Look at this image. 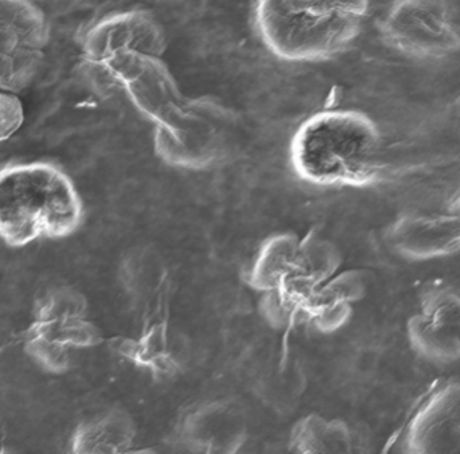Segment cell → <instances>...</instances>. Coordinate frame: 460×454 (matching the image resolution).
Masks as SVG:
<instances>
[{"instance_id": "17", "label": "cell", "mask_w": 460, "mask_h": 454, "mask_svg": "<svg viewBox=\"0 0 460 454\" xmlns=\"http://www.w3.org/2000/svg\"><path fill=\"white\" fill-rule=\"evenodd\" d=\"M289 448L292 454H369L358 429L316 415L302 418L294 426Z\"/></svg>"}, {"instance_id": "10", "label": "cell", "mask_w": 460, "mask_h": 454, "mask_svg": "<svg viewBox=\"0 0 460 454\" xmlns=\"http://www.w3.org/2000/svg\"><path fill=\"white\" fill-rule=\"evenodd\" d=\"M405 454H460V380L424 399L408 426Z\"/></svg>"}, {"instance_id": "12", "label": "cell", "mask_w": 460, "mask_h": 454, "mask_svg": "<svg viewBox=\"0 0 460 454\" xmlns=\"http://www.w3.org/2000/svg\"><path fill=\"white\" fill-rule=\"evenodd\" d=\"M181 433L186 444L199 454H238L245 444L248 425L240 405L221 399L191 410Z\"/></svg>"}, {"instance_id": "21", "label": "cell", "mask_w": 460, "mask_h": 454, "mask_svg": "<svg viewBox=\"0 0 460 454\" xmlns=\"http://www.w3.org/2000/svg\"><path fill=\"white\" fill-rule=\"evenodd\" d=\"M0 454H13V453L5 452V450H0Z\"/></svg>"}, {"instance_id": "14", "label": "cell", "mask_w": 460, "mask_h": 454, "mask_svg": "<svg viewBox=\"0 0 460 454\" xmlns=\"http://www.w3.org/2000/svg\"><path fill=\"white\" fill-rule=\"evenodd\" d=\"M115 348L132 363L162 378L177 374L189 359L188 340L172 331L166 320L151 324L137 339L118 340Z\"/></svg>"}, {"instance_id": "20", "label": "cell", "mask_w": 460, "mask_h": 454, "mask_svg": "<svg viewBox=\"0 0 460 454\" xmlns=\"http://www.w3.org/2000/svg\"><path fill=\"white\" fill-rule=\"evenodd\" d=\"M448 212L456 214V217H459L460 220V193L458 196H456V198L453 199V202L450 204V210Z\"/></svg>"}, {"instance_id": "11", "label": "cell", "mask_w": 460, "mask_h": 454, "mask_svg": "<svg viewBox=\"0 0 460 454\" xmlns=\"http://www.w3.org/2000/svg\"><path fill=\"white\" fill-rule=\"evenodd\" d=\"M119 89L156 128L172 126L188 102L166 64L156 56L137 59L121 78Z\"/></svg>"}, {"instance_id": "3", "label": "cell", "mask_w": 460, "mask_h": 454, "mask_svg": "<svg viewBox=\"0 0 460 454\" xmlns=\"http://www.w3.org/2000/svg\"><path fill=\"white\" fill-rule=\"evenodd\" d=\"M367 2H257L256 19L267 48L287 61H322L351 45L361 32Z\"/></svg>"}, {"instance_id": "18", "label": "cell", "mask_w": 460, "mask_h": 454, "mask_svg": "<svg viewBox=\"0 0 460 454\" xmlns=\"http://www.w3.org/2000/svg\"><path fill=\"white\" fill-rule=\"evenodd\" d=\"M300 242L302 238L295 234H278L268 238L246 272V283L262 293L276 291L294 267Z\"/></svg>"}, {"instance_id": "13", "label": "cell", "mask_w": 460, "mask_h": 454, "mask_svg": "<svg viewBox=\"0 0 460 454\" xmlns=\"http://www.w3.org/2000/svg\"><path fill=\"white\" fill-rule=\"evenodd\" d=\"M391 248L412 261L442 258L460 251V220L446 214L405 215L386 232Z\"/></svg>"}, {"instance_id": "7", "label": "cell", "mask_w": 460, "mask_h": 454, "mask_svg": "<svg viewBox=\"0 0 460 454\" xmlns=\"http://www.w3.org/2000/svg\"><path fill=\"white\" fill-rule=\"evenodd\" d=\"M381 32L389 46L416 58H443L460 48L459 24L443 2L394 3Z\"/></svg>"}, {"instance_id": "16", "label": "cell", "mask_w": 460, "mask_h": 454, "mask_svg": "<svg viewBox=\"0 0 460 454\" xmlns=\"http://www.w3.org/2000/svg\"><path fill=\"white\" fill-rule=\"evenodd\" d=\"M70 454H153L137 448V426L128 413L110 410L84 421L73 432Z\"/></svg>"}, {"instance_id": "5", "label": "cell", "mask_w": 460, "mask_h": 454, "mask_svg": "<svg viewBox=\"0 0 460 454\" xmlns=\"http://www.w3.org/2000/svg\"><path fill=\"white\" fill-rule=\"evenodd\" d=\"M164 48V30L145 11L105 16L86 32L83 45L88 67L102 83L115 89L140 57H161Z\"/></svg>"}, {"instance_id": "1", "label": "cell", "mask_w": 460, "mask_h": 454, "mask_svg": "<svg viewBox=\"0 0 460 454\" xmlns=\"http://www.w3.org/2000/svg\"><path fill=\"white\" fill-rule=\"evenodd\" d=\"M380 134L356 110H323L300 126L291 143L297 177L316 186L364 188L381 177Z\"/></svg>"}, {"instance_id": "4", "label": "cell", "mask_w": 460, "mask_h": 454, "mask_svg": "<svg viewBox=\"0 0 460 454\" xmlns=\"http://www.w3.org/2000/svg\"><path fill=\"white\" fill-rule=\"evenodd\" d=\"M22 340L24 353L40 369L64 374L75 351L99 345L102 335L89 319L85 296L70 286H57L35 305Z\"/></svg>"}, {"instance_id": "8", "label": "cell", "mask_w": 460, "mask_h": 454, "mask_svg": "<svg viewBox=\"0 0 460 454\" xmlns=\"http://www.w3.org/2000/svg\"><path fill=\"white\" fill-rule=\"evenodd\" d=\"M49 39L42 10L30 2H0V91H23L40 69Z\"/></svg>"}, {"instance_id": "2", "label": "cell", "mask_w": 460, "mask_h": 454, "mask_svg": "<svg viewBox=\"0 0 460 454\" xmlns=\"http://www.w3.org/2000/svg\"><path fill=\"white\" fill-rule=\"evenodd\" d=\"M83 215L75 185L56 166L27 163L0 170V238L7 245L69 237Z\"/></svg>"}, {"instance_id": "15", "label": "cell", "mask_w": 460, "mask_h": 454, "mask_svg": "<svg viewBox=\"0 0 460 454\" xmlns=\"http://www.w3.org/2000/svg\"><path fill=\"white\" fill-rule=\"evenodd\" d=\"M365 278L359 270H348L330 278L310 297L305 307V323L316 331L332 334L342 328L353 312L354 302L364 297Z\"/></svg>"}, {"instance_id": "6", "label": "cell", "mask_w": 460, "mask_h": 454, "mask_svg": "<svg viewBox=\"0 0 460 454\" xmlns=\"http://www.w3.org/2000/svg\"><path fill=\"white\" fill-rule=\"evenodd\" d=\"M232 118L213 100H188L181 115L167 128H156L155 151L169 164L205 169L228 153Z\"/></svg>"}, {"instance_id": "9", "label": "cell", "mask_w": 460, "mask_h": 454, "mask_svg": "<svg viewBox=\"0 0 460 454\" xmlns=\"http://www.w3.org/2000/svg\"><path fill=\"white\" fill-rule=\"evenodd\" d=\"M413 350L434 363H460V291L429 289L407 326Z\"/></svg>"}, {"instance_id": "19", "label": "cell", "mask_w": 460, "mask_h": 454, "mask_svg": "<svg viewBox=\"0 0 460 454\" xmlns=\"http://www.w3.org/2000/svg\"><path fill=\"white\" fill-rule=\"evenodd\" d=\"M23 105L15 93L0 91V142L10 139L23 124Z\"/></svg>"}]
</instances>
